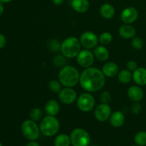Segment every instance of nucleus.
I'll return each instance as SVG.
<instances>
[{
  "instance_id": "f257e3e1",
  "label": "nucleus",
  "mask_w": 146,
  "mask_h": 146,
  "mask_svg": "<svg viewBox=\"0 0 146 146\" xmlns=\"http://www.w3.org/2000/svg\"><path fill=\"white\" fill-rule=\"evenodd\" d=\"M79 84L81 88L87 92H96L104 88L106 76L99 68L88 67L85 68L80 75Z\"/></svg>"
},
{
  "instance_id": "f03ea898",
  "label": "nucleus",
  "mask_w": 146,
  "mask_h": 146,
  "mask_svg": "<svg viewBox=\"0 0 146 146\" xmlns=\"http://www.w3.org/2000/svg\"><path fill=\"white\" fill-rule=\"evenodd\" d=\"M80 75L76 68L72 66H65L60 70L58 80L64 86L72 88L79 83Z\"/></svg>"
},
{
  "instance_id": "7ed1b4c3",
  "label": "nucleus",
  "mask_w": 146,
  "mask_h": 146,
  "mask_svg": "<svg viewBox=\"0 0 146 146\" xmlns=\"http://www.w3.org/2000/svg\"><path fill=\"white\" fill-rule=\"evenodd\" d=\"M81 42L75 36H70L63 41L61 45V54L68 58H75L81 51Z\"/></svg>"
},
{
  "instance_id": "20e7f679",
  "label": "nucleus",
  "mask_w": 146,
  "mask_h": 146,
  "mask_svg": "<svg viewBox=\"0 0 146 146\" xmlns=\"http://www.w3.org/2000/svg\"><path fill=\"white\" fill-rule=\"evenodd\" d=\"M39 128L43 135L46 137H52L56 135L59 131V121L54 115H48L41 120Z\"/></svg>"
},
{
  "instance_id": "39448f33",
  "label": "nucleus",
  "mask_w": 146,
  "mask_h": 146,
  "mask_svg": "<svg viewBox=\"0 0 146 146\" xmlns=\"http://www.w3.org/2000/svg\"><path fill=\"white\" fill-rule=\"evenodd\" d=\"M21 131L23 135L29 141H36L40 135V128L35 121L32 120H26L22 123Z\"/></svg>"
},
{
  "instance_id": "423d86ee",
  "label": "nucleus",
  "mask_w": 146,
  "mask_h": 146,
  "mask_svg": "<svg viewBox=\"0 0 146 146\" xmlns=\"http://www.w3.org/2000/svg\"><path fill=\"white\" fill-rule=\"evenodd\" d=\"M70 138L73 146H89L91 143L89 133L85 129L81 128L73 130Z\"/></svg>"
},
{
  "instance_id": "0eeeda50",
  "label": "nucleus",
  "mask_w": 146,
  "mask_h": 146,
  "mask_svg": "<svg viewBox=\"0 0 146 146\" xmlns=\"http://www.w3.org/2000/svg\"><path fill=\"white\" fill-rule=\"evenodd\" d=\"M76 104L80 111L88 113L95 107V98L89 92L84 93L77 98Z\"/></svg>"
},
{
  "instance_id": "6e6552de",
  "label": "nucleus",
  "mask_w": 146,
  "mask_h": 146,
  "mask_svg": "<svg viewBox=\"0 0 146 146\" xmlns=\"http://www.w3.org/2000/svg\"><path fill=\"white\" fill-rule=\"evenodd\" d=\"M80 42L86 49H91L97 46L98 41V37L96 34L91 31H86L82 33L80 37Z\"/></svg>"
},
{
  "instance_id": "1a4fd4ad",
  "label": "nucleus",
  "mask_w": 146,
  "mask_h": 146,
  "mask_svg": "<svg viewBox=\"0 0 146 146\" xmlns=\"http://www.w3.org/2000/svg\"><path fill=\"white\" fill-rule=\"evenodd\" d=\"M76 58L77 64L84 68L91 67L95 60L94 53L91 52L89 49H85L82 51L81 50Z\"/></svg>"
},
{
  "instance_id": "9d476101",
  "label": "nucleus",
  "mask_w": 146,
  "mask_h": 146,
  "mask_svg": "<svg viewBox=\"0 0 146 146\" xmlns=\"http://www.w3.org/2000/svg\"><path fill=\"white\" fill-rule=\"evenodd\" d=\"M112 113V109L108 104L101 103L98 105L94 111V117L99 122H105L108 120Z\"/></svg>"
},
{
  "instance_id": "9b49d317",
  "label": "nucleus",
  "mask_w": 146,
  "mask_h": 146,
  "mask_svg": "<svg viewBox=\"0 0 146 146\" xmlns=\"http://www.w3.org/2000/svg\"><path fill=\"white\" fill-rule=\"evenodd\" d=\"M58 99L64 104H71L77 99V94L72 88L66 87L58 93Z\"/></svg>"
},
{
  "instance_id": "f8f14e48",
  "label": "nucleus",
  "mask_w": 146,
  "mask_h": 146,
  "mask_svg": "<svg viewBox=\"0 0 146 146\" xmlns=\"http://www.w3.org/2000/svg\"><path fill=\"white\" fill-rule=\"evenodd\" d=\"M138 18V11L135 7H128L124 9L121 14V19L125 24H131Z\"/></svg>"
},
{
  "instance_id": "ddd939ff",
  "label": "nucleus",
  "mask_w": 146,
  "mask_h": 146,
  "mask_svg": "<svg viewBox=\"0 0 146 146\" xmlns=\"http://www.w3.org/2000/svg\"><path fill=\"white\" fill-rule=\"evenodd\" d=\"M127 94L131 101L135 102V101H141L143 99L144 96L143 91L140 87V86H131L129 87L127 91Z\"/></svg>"
},
{
  "instance_id": "4468645a",
  "label": "nucleus",
  "mask_w": 146,
  "mask_h": 146,
  "mask_svg": "<svg viewBox=\"0 0 146 146\" xmlns=\"http://www.w3.org/2000/svg\"><path fill=\"white\" fill-rule=\"evenodd\" d=\"M101 71L104 73L105 76L111 78V77L115 76L118 74L119 67L116 63L113 62V61H108L103 66Z\"/></svg>"
},
{
  "instance_id": "2eb2a0df",
  "label": "nucleus",
  "mask_w": 146,
  "mask_h": 146,
  "mask_svg": "<svg viewBox=\"0 0 146 146\" xmlns=\"http://www.w3.org/2000/svg\"><path fill=\"white\" fill-rule=\"evenodd\" d=\"M118 33L123 38L131 39V38H133L135 36L136 30H135V27L131 24H125L120 27Z\"/></svg>"
},
{
  "instance_id": "dca6fc26",
  "label": "nucleus",
  "mask_w": 146,
  "mask_h": 146,
  "mask_svg": "<svg viewBox=\"0 0 146 146\" xmlns=\"http://www.w3.org/2000/svg\"><path fill=\"white\" fill-rule=\"evenodd\" d=\"M133 79L137 85H146V68L143 67H138L133 73Z\"/></svg>"
},
{
  "instance_id": "f3484780",
  "label": "nucleus",
  "mask_w": 146,
  "mask_h": 146,
  "mask_svg": "<svg viewBox=\"0 0 146 146\" xmlns=\"http://www.w3.org/2000/svg\"><path fill=\"white\" fill-rule=\"evenodd\" d=\"M110 123L115 128L121 127L125 123V115L121 111H115L112 113L109 118Z\"/></svg>"
},
{
  "instance_id": "a211bd4d",
  "label": "nucleus",
  "mask_w": 146,
  "mask_h": 146,
  "mask_svg": "<svg viewBox=\"0 0 146 146\" xmlns=\"http://www.w3.org/2000/svg\"><path fill=\"white\" fill-rule=\"evenodd\" d=\"M94 54L95 58L99 61H106L109 58V51L106 46H97L94 48Z\"/></svg>"
},
{
  "instance_id": "6ab92c4d",
  "label": "nucleus",
  "mask_w": 146,
  "mask_h": 146,
  "mask_svg": "<svg viewBox=\"0 0 146 146\" xmlns=\"http://www.w3.org/2000/svg\"><path fill=\"white\" fill-rule=\"evenodd\" d=\"M99 12L101 17L106 19H110L114 17L115 13V8L113 6L108 3L102 4L99 9Z\"/></svg>"
},
{
  "instance_id": "aec40b11",
  "label": "nucleus",
  "mask_w": 146,
  "mask_h": 146,
  "mask_svg": "<svg viewBox=\"0 0 146 146\" xmlns=\"http://www.w3.org/2000/svg\"><path fill=\"white\" fill-rule=\"evenodd\" d=\"M71 7L78 13H85L89 9L90 3L88 0H73Z\"/></svg>"
},
{
  "instance_id": "412c9836",
  "label": "nucleus",
  "mask_w": 146,
  "mask_h": 146,
  "mask_svg": "<svg viewBox=\"0 0 146 146\" xmlns=\"http://www.w3.org/2000/svg\"><path fill=\"white\" fill-rule=\"evenodd\" d=\"M45 111L49 115H56L60 111V105L55 99H50L46 103Z\"/></svg>"
},
{
  "instance_id": "4be33fe9",
  "label": "nucleus",
  "mask_w": 146,
  "mask_h": 146,
  "mask_svg": "<svg viewBox=\"0 0 146 146\" xmlns=\"http://www.w3.org/2000/svg\"><path fill=\"white\" fill-rule=\"evenodd\" d=\"M118 79L121 84H128L133 79V74L128 69L121 70L118 74Z\"/></svg>"
},
{
  "instance_id": "5701e85b",
  "label": "nucleus",
  "mask_w": 146,
  "mask_h": 146,
  "mask_svg": "<svg viewBox=\"0 0 146 146\" xmlns=\"http://www.w3.org/2000/svg\"><path fill=\"white\" fill-rule=\"evenodd\" d=\"M71 138L66 134H59L54 140V146H70Z\"/></svg>"
},
{
  "instance_id": "b1692460",
  "label": "nucleus",
  "mask_w": 146,
  "mask_h": 146,
  "mask_svg": "<svg viewBox=\"0 0 146 146\" xmlns=\"http://www.w3.org/2000/svg\"><path fill=\"white\" fill-rule=\"evenodd\" d=\"M98 41L101 45H109L113 41V35L110 32L106 31L100 35V36L98 37Z\"/></svg>"
},
{
  "instance_id": "393cba45",
  "label": "nucleus",
  "mask_w": 146,
  "mask_h": 146,
  "mask_svg": "<svg viewBox=\"0 0 146 146\" xmlns=\"http://www.w3.org/2000/svg\"><path fill=\"white\" fill-rule=\"evenodd\" d=\"M62 84L60 82L59 80H51L48 82V88L50 91L55 94H58L62 90Z\"/></svg>"
},
{
  "instance_id": "a878e982",
  "label": "nucleus",
  "mask_w": 146,
  "mask_h": 146,
  "mask_svg": "<svg viewBox=\"0 0 146 146\" xmlns=\"http://www.w3.org/2000/svg\"><path fill=\"white\" fill-rule=\"evenodd\" d=\"M134 141L135 144L138 146L146 145V132L145 131H140L137 133L134 138Z\"/></svg>"
},
{
  "instance_id": "bb28decb",
  "label": "nucleus",
  "mask_w": 146,
  "mask_h": 146,
  "mask_svg": "<svg viewBox=\"0 0 146 146\" xmlns=\"http://www.w3.org/2000/svg\"><path fill=\"white\" fill-rule=\"evenodd\" d=\"M43 112L41 109L38 108H34L31 110L29 113V117L31 120L37 122L42 118Z\"/></svg>"
},
{
  "instance_id": "cd10ccee",
  "label": "nucleus",
  "mask_w": 146,
  "mask_h": 146,
  "mask_svg": "<svg viewBox=\"0 0 146 146\" xmlns=\"http://www.w3.org/2000/svg\"><path fill=\"white\" fill-rule=\"evenodd\" d=\"M66 58L63 54L56 56L54 59V65L58 68H63L66 64Z\"/></svg>"
},
{
  "instance_id": "c85d7f7f",
  "label": "nucleus",
  "mask_w": 146,
  "mask_h": 146,
  "mask_svg": "<svg viewBox=\"0 0 146 146\" xmlns=\"http://www.w3.org/2000/svg\"><path fill=\"white\" fill-rule=\"evenodd\" d=\"M61 44L56 39H51L49 42L48 43V47L50 51L53 52H57L58 51H61Z\"/></svg>"
},
{
  "instance_id": "c756f323",
  "label": "nucleus",
  "mask_w": 146,
  "mask_h": 146,
  "mask_svg": "<svg viewBox=\"0 0 146 146\" xmlns=\"http://www.w3.org/2000/svg\"><path fill=\"white\" fill-rule=\"evenodd\" d=\"M143 41L140 37H133L131 41V46L136 51H140L143 47Z\"/></svg>"
},
{
  "instance_id": "7c9ffc66",
  "label": "nucleus",
  "mask_w": 146,
  "mask_h": 146,
  "mask_svg": "<svg viewBox=\"0 0 146 146\" xmlns=\"http://www.w3.org/2000/svg\"><path fill=\"white\" fill-rule=\"evenodd\" d=\"M111 99H112V97L108 91H104L100 96V100L101 103H104V104H109L111 101Z\"/></svg>"
},
{
  "instance_id": "2f4dec72",
  "label": "nucleus",
  "mask_w": 146,
  "mask_h": 146,
  "mask_svg": "<svg viewBox=\"0 0 146 146\" xmlns=\"http://www.w3.org/2000/svg\"><path fill=\"white\" fill-rule=\"evenodd\" d=\"M131 109L133 113L135 114V115H138L142 111V107H141V104L138 101H135V102H133L132 104Z\"/></svg>"
},
{
  "instance_id": "473e14b6",
  "label": "nucleus",
  "mask_w": 146,
  "mask_h": 146,
  "mask_svg": "<svg viewBox=\"0 0 146 146\" xmlns=\"http://www.w3.org/2000/svg\"><path fill=\"white\" fill-rule=\"evenodd\" d=\"M126 67L127 69L129 70L131 72H133L135 70H136L138 68V64L133 60H131V61H128V63L126 64Z\"/></svg>"
},
{
  "instance_id": "72a5a7b5",
  "label": "nucleus",
  "mask_w": 146,
  "mask_h": 146,
  "mask_svg": "<svg viewBox=\"0 0 146 146\" xmlns=\"http://www.w3.org/2000/svg\"><path fill=\"white\" fill-rule=\"evenodd\" d=\"M7 44V38L5 36L2 34H0V49L4 48Z\"/></svg>"
},
{
  "instance_id": "f704fd0d",
  "label": "nucleus",
  "mask_w": 146,
  "mask_h": 146,
  "mask_svg": "<svg viewBox=\"0 0 146 146\" xmlns=\"http://www.w3.org/2000/svg\"><path fill=\"white\" fill-rule=\"evenodd\" d=\"M26 146H40V145L39 144H38V143L36 142V141H30V142H29Z\"/></svg>"
},
{
  "instance_id": "c9c22d12",
  "label": "nucleus",
  "mask_w": 146,
  "mask_h": 146,
  "mask_svg": "<svg viewBox=\"0 0 146 146\" xmlns=\"http://www.w3.org/2000/svg\"><path fill=\"white\" fill-rule=\"evenodd\" d=\"M52 1H53V3H54L55 5L58 6V5H61V4L64 3V0H52Z\"/></svg>"
},
{
  "instance_id": "e433bc0d",
  "label": "nucleus",
  "mask_w": 146,
  "mask_h": 146,
  "mask_svg": "<svg viewBox=\"0 0 146 146\" xmlns=\"http://www.w3.org/2000/svg\"><path fill=\"white\" fill-rule=\"evenodd\" d=\"M4 5H3V3L0 2V17L4 14Z\"/></svg>"
},
{
  "instance_id": "4c0bfd02",
  "label": "nucleus",
  "mask_w": 146,
  "mask_h": 146,
  "mask_svg": "<svg viewBox=\"0 0 146 146\" xmlns=\"http://www.w3.org/2000/svg\"><path fill=\"white\" fill-rule=\"evenodd\" d=\"M12 0H0V2L1 3H9V2H11Z\"/></svg>"
},
{
  "instance_id": "58836bf2",
  "label": "nucleus",
  "mask_w": 146,
  "mask_h": 146,
  "mask_svg": "<svg viewBox=\"0 0 146 146\" xmlns=\"http://www.w3.org/2000/svg\"><path fill=\"white\" fill-rule=\"evenodd\" d=\"M131 146H138V145H136V144H135V145H132Z\"/></svg>"
},
{
  "instance_id": "ea45409f",
  "label": "nucleus",
  "mask_w": 146,
  "mask_h": 146,
  "mask_svg": "<svg viewBox=\"0 0 146 146\" xmlns=\"http://www.w3.org/2000/svg\"><path fill=\"white\" fill-rule=\"evenodd\" d=\"M89 146H98V145H89Z\"/></svg>"
},
{
  "instance_id": "a19ab883",
  "label": "nucleus",
  "mask_w": 146,
  "mask_h": 146,
  "mask_svg": "<svg viewBox=\"0 0 146 146\" xmlns=\"http://www.w3.org/2000/svg\"><path fill=\"white\" fill-rule=\"evenodd\" d=\"M0 146H2V144H1V142H0Z\"/></svg>"
}]
</instances>
